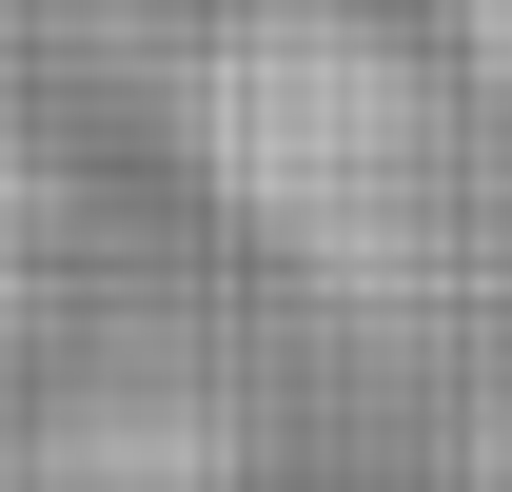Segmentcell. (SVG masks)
<instances>
[{
    "instance_id": "cell-1",
    "label": "cell",
    "mask_w": 512,
    "mask_h": 492,
    "mask_svg": "<svg viewBox=\"0 0 512 492\" xmlns=\"http://www.w3.org/2000/svg\"><path fill=\"white\" fill-rule=\"evenodd\" d=\"M178 138H197V178L237 197L256 237L375 256L434 197V60L394 20H355V0H237L178 60Z\"/></svg>"
}]
</instances>
